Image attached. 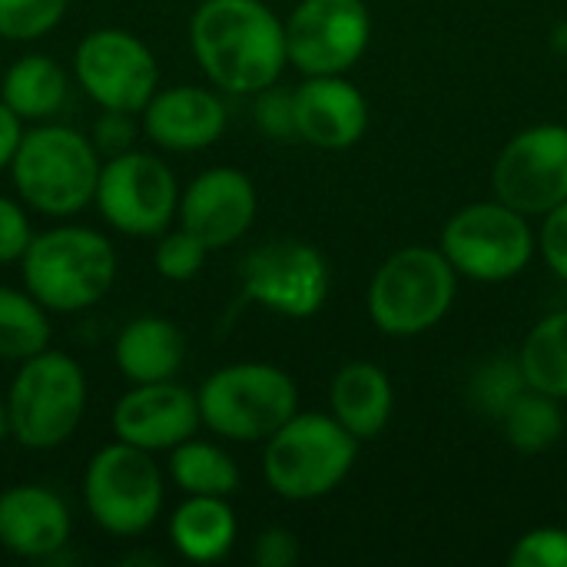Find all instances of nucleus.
Listing matches in <instances>:
<instances>
[{"label":"nucleus","instance_id":"nucleus-12","mask_svg":"<svg viewBox=\"0 0 567 567\" xmlns=\"http://www.w3.org/2000/svg\"><path fill=\"white\" fill-rule=\"evenodd\" d=\"M372 40L365 0H299L286 20L289 63L306 76L349 73Z\"/></svg>","mask_w":567,"mask_h":567},{"label":"nucleus","instance_id":"nucleus-14","mask_svg":"<svg viewBox=\"0 0 567 567\" xmlns=\"http://www.w3.org/2000/svg\"><path fill=\"white\" fill-rule=\"evenodd\" d=\"M495 196L525 216H545L567 203V126L538 123L522 130L498 153Z\"/></svg>","mask_w":567,"mask_h":567},{"label":"nucleus","instance_id":"nucleus-16","mask_svg":"<svg viewBox=\"0 0 567 567\" xmlns=\"http://www.w3.org/2000/svg\"><path fill=\"white\" fill-rule=\"evenodd\" d=\"M256 186L236 166L203 169L179 193V226L203 239L209 249H226L239 243L256 223Z\"/></svg>","mask_w":567,"mask_h":567},{"label":"nucleus","instance_id":"nucleus-25","mask_svg":"<svg viewBox=\"0 0 567 567\" xmlns=\"http://www.w3.org/2000/svg\"><path fill=\"white\" fill-rule=\"evenodd\" d=\"M518 365L525 372L528 389L545 395L567 399V309L548 312L538 319L518 352Z\"/></svg>","mask_w":567,"mask_h":567},{"label":"nucleus","instance_id":"nucleus-29","mask_svg":"<svg viewBox=\"0 0 567 567\" xmlns=\"http://www.w3.org/2000/svg\"><path fill=\"white\" fill-rule=\"evenodd\" d=\"M525 389H528V382H525V372H522L518 359L515 362L512 359H495V362H488L475 375V382H472V402L485 415H492V419L502 422V415L515 405V399Z\"/></svg>","mask_w":567,"mask_h":567},{"label":"nucleus","instance_id":"nucleus-3","mask_svg":"<svg viewBox=\"0 0 567 567\" xmlns=\"http://www.w3.org/2000/svg\"><path fill=\"white\" fill-rule=\"evenodd\" d=\"M23 289L50 312H83L103 302L116 279L113 243L90 226H50L33 233L23 259Z\"/></svg>","mask_w":567,"mask_h":567},{"label":"nucleus","instance_id":"nucleus-10","mask_svg":"<svg viewBox=\"0 0 567 567\" xmlns=\"http://www.w3.org/2000/svg\"><path fill=\"white\" fill-rule=\"evenodd\" d=\"M93 203L116 233L150 239L179 216V183L159 156L133 146L106 156Z\"/></svg>","mask_w":567,"mask_h":567},{"label":"nucleus","instance_id":"nucleus-26","mask_svg":"<svg viewBox=\"0 0 567 567\" xmlns=\"http://www.w3.org/2000/svg\"><path fill=\"white\" fill-rule=\"evenodd\" d=\"M505 439L522 455H542L565 435V412L561 399L545 395L538 389H525L515 405L502 415Z\"/></svg>","mask_w":567,"mask_h":567},{"label":"nucleus","instance_id":"nucleus-1","mask_svg":"<svg viewBox=\"0 0 567 567\" xmlns=\"http://www.w3.org/2000/svg\"><path fill=\"white\" fill-rule=\"evenodd\" d=\"M189 47L206 80L239 96L279 83L289 63L286 20L262 0H203L189 17Z\"/></svg>","mask_w":567,"mask_h":567},{"label":"nucleus","instance_id":"nucleus-34","mask_svg":"<svg viewBox=\"0 0 567 567\" xmlns=\"http://www.w3.org/2000/svg\"><path fill=\"white\" fill-rule=\"evenodd\" d=\"M136 113H123V110H100L93 130H90V140L93 146L103 153V156H116V153H126L136 146V136L143 133V126H136L133 120Z\"/></svg>","mask_w":567,"mask_h":567},{"label":"nucleus","instance_id":"nucleus-8","mask_svg":"<svg viewBox=\"0 0 567 567\" xmlns=\"http://www.w3.org/2000/svg\"><path fill=\"white\" fill-rule=\"evenodd\" d=\"M166 485L153 452L126 442L103 445L83 475V505L93 525L113 538H140L163 512Z\"/></svg>","mask_w":567,"mask_h":567},{"label":"nucleus","instance_id":"nucleus-37","mask_svg":"<svg viewBox=\"0 0 567 567\" xmlns=\"http://www.w3.org/2000/svg\"><path fill=\"white\" fill-rule=\"evenodd\" d=\"M20 140H23V120L0 100V169H10Z\"/></svg>","mask_w":567,"mask_h":567},{"label":"nucleus","instance_id":"nucleus-13","mask_svg":"<svg viewBox=\"0 0 567 567\" xmlns=\"http://www.w3.org/2000/svg\"><path fill=\"white\" fill-rule=\"evenodd\" d=\"M329 262L302 239H276L252 249L243 262V296L276 316L309 319L329 299Z\"/></svg>","mask_w":567,"mask_h":567},{"label":"nucleus","instance_id":"nucleus-31","mask_svg":"<svg viewBox=\"0 0 567 567\" xmlns=\"http://www.w3.org/2000/svg\"><path fill=\"white\" fill-rule=\"evenodd\" d=\"M508 561L515 567H567V528H532L515 542Z\"/></svg>","mask_w":567,"mask_h":567},{"label":"nucleus","instance_id":"nucleus-36","mask_svg":"<svg viewBox=\"0 0 567 567\" xmlns=\"http://www.w3.org/2000/svg\"><path fill=\"white\" fill-rule=\"evenodd\" d=\"M299 555V538L289 528H266L252 545V561L259 567H292Z\"/></svg>","mask_w":567,"mask_h":567},{"label":"nucleus","instance_id":"nucleus-32","mask_svg":"<svg viewBox=\"0 0 567 567\" xmlns=\"http://www.w3.org/2000/svg\"><path fill=\"white\" fill-rule=\"evenodd\" d=\"M256 126L269 140H296V100L292 90L272 83L256 93Z\"/></svg>","mask_w":567,"mask_h":567},{"label":"nucleus","instance_id":"nucleus-5","mask_svg":"<svg viewBox=\"0 0 567 567\" xmlns=\"http://www.w3.org/2000/svg\"><path fill=\"white\" fill-rule=\"evenodd\" d=\"M359 455L352 439L336 415L296 412L279 432L266 439L262 475L266 485L286 502H316L336 492Z\"/></svg>","mask_w":567,"mask_h":567},{"label":"nucleus","instance_id":"nucleus-23","mask_svg":"<svg viewBox=\"0 0 567 567\" xmlns=\"http://www.w3.org/2000/svg\"><path fill=\"white\" fill-rule=\"evenodd\" d=\"M66 73L63 66L47 53H23L17 56L3 80H0V100L23 120V123H43L60 113L66 103Z\"/></svg>","mask_w":567,"mask_h":567},{"label":"nucleus","instance_id":"nucleus-22","mask_svg":"<svg viewBox=\"0 0 567 567\" xmlns=\"http://www.w3.org/2000/svg\"><path fill=\"white\" fill-rule=\"evenodd\" d=\"M239 538L236 512L216 495H186L169 515V545L193 565L223 561Z\"/></svg>","mask_w":567,"mask_h":567},{"label":"nucleus","instance_id":"nucleus-4","mask_svg":"<svg viewBox=\"0 0 567 567\" xmlns=\"http://www.w3.org/2000/svg\"><path fill=\"white\" fill-rule=\"evenodd\" d=\"M7 402L10 439L30 452L70 442L86 415V372L60 349H43L20 362Z\"/></svg>","mask_w":567,"mask_h":567},{"label":"nucleus","instance_id":"nucleus-7","mask_svg":"<svg viewBox=\"0 0 567 567\" xmlns=\"http://www.w3.org/2000/svg\"><path fill=\"white\" fill-rule=\"evenodd\" d=\"M203 425L226 442H266L299 412L289 372L269 362H233L216 369L196 392Z\"/></svg>","mask_w":567,"mask_h":567},{"label":"nucleus","instance_id":"nucleus-6","mask_svg":"<svg viewBox=\"0 0 567 567\" xmlns=\"http://www.w3.org/2000/svg\"><path fill=\"white\" fill-rule=\"evenodd\" d=\"M458 292V272L442 249L409 246L392 252L369 282V319L382 336L412 339L435 329Z\"/></svg>","mask_w":567,"mask_h":567},{"label":"nucleus","instance_id":"nucleus-30","mask_svg":"<svg viewBox=\"0 0 567 567\" xmlns=\"http://www.w3.org/2000/svg\"><path fill=\"white\" fill-rule=\"evenodd\" d=\"M209 252L213 249L203 239H196L189 229L179 226V229L159 236V243L153 249V266L166 282H189L203 272Z\"/></svg>","mask_w":567,"mask_h":567},{"label":"nucleus","instance_id":"nucleus-28","mask_svg":"<svg viewBox=\"0 0 567 567\" xmlns=\"http://www.w3.org/2000/svg\"><path fill=\"white\" fill-rule=\"evenodd\" d=\"M70 0H0V40L33 43L60 27Z\"/></svg>","mask_w":567,"mask_h":567},{"label":"nucleus","instance_id":"nucleus-39","mask_svg":"<svg viewBox=\"0 0 567 567\" xmlns=\"http://www.w3.org/2000/svg\"><path fill=\"white\" fill-rule=\"evenodd\" d=\"M3 439H10V425H7V402H3V395H0V442Z\"/></svg>","mask_w":567,"mask_h":567},{"label":"nucleus","instance_id":"nucleus-19","mask_svg":"<svg viewBox=\"0 0 567 567\" xmlns=\"http://www.w3.org/2000/svg\"><path fill=\"white\" fill-rule=\"evenodd\" d=\"M73 518L66 502L47 485H10L0 492V548L43 561L66 548Z\"/></svg>","mask_w":567,"mask_h":567},{"label":"nucleus","instance_id":"nucleus-35","mask_svg":"<svg viewBox=\"0 0 567 567\" xmlns=\"http://www.w3.org/2000/svg\"><path fill=\"white\" fill-rule=\"evenodd\" d=\"M538 246H542V256H545L548 269L567 282V203L555 206L551 213H545Z\"/></svg>","mask_w":567,"mask_h":567},{"label":"nucleus","instance_id":"nucleus-9","mask_svg":"<svg viewBox=\"0 0 567 567\" xmlns=\"http://www.w3.org/2000/svg\"><path fill=\"white\" fill-rule=\"evenodd\" d=\"M538 249L528 216L502 199L462 206L442 229V252L472 282H508L522 276Z\"/></svg>","mask_w":567,"mask_h":567},{"label":"nucleus","instance_id":"nucleus-38","mask_svg":"<svg viewBox=\"0 0 567 567\" xmlns=\"http://www.w3.org/2000/svg\"><path fill=\"white\" fill-rule=\"evenodd\" d=\"M551 47H555L561 56H567V17L551 30Z\"/></svg>","mask_w":567,"mask_h":567},{"label":"nucleus","instance_id":"nucleus-33","mask_svg":"<svg viewBox=\"0 0 567 567\" xmlns=\"http://www.w3.org/2000/svg\"><path fill=\"white\" fill-rule=\"evenodd\" d=\"M30 239H33V226H30V213L23 199L0 196V266L20 262Z\"/></svg>","mask_w":567,"mask_h":567},{"label":"nucleus","instance_id":"nucleus-17","mask_svg":"<svg viewBox=\"0 0 567 567\" xmlns=\"http://www.w3.org/2000/svg\"><path fill=\"white\" fill-rule=\"evenodd\" d=\"M226 103L209 86H166L140 113L143 136L169 153H199L209 150L226 133Z\"/></svg>","mask_w":567,"mask_h":567},{"label":"nucleus","instance_id":"nucleus-24","mask_svg":"<svg viewBox=\"0 0 567 567\" xmlns=\"http://www.w3.org/2000/svg\"><path fill=\"white\" fill-rule=\"evenodd\" d=\"M169 478L183 495L229 498L239 488V465L226 449L193 435L169 452Z\"/></svg>","mask_w":567,"mask_h":567},{"label":"nucleus","instance_id":"nucleus-21","mask_svg":"<svg viewBox=\"0 0 567 567\" xmlns=\"http://www.w3.org/2000/svg\"><path fill=\"white\" fill-rule=\"evenodd\" d=\"M113 362L126 382H166L176 379L186 362V342L176 322L163 316H140L130 319L116 342Z\"/></svg>","mask_w":567,"mask_h":567},{"label":"nucleus","instance_id":"nucleus-20","mask_svg":"<svg viewBox=\"0 0 567 567\" xmlns=\"http://www.w3.org/2000/svg\"><path fill=\"white\" fill-rule=\"evenodd\" d=\"M329 405L336 422L359 442H372L385 432L392 409H395V392L382 365L375 362H349L339 369L332 379Z\"/></svg>","mask_w":567,"mask_h":567},{"label":"nucleus","instance_id":"nucleus-15","mask_svg":"<svg viewBox=\"0 0 567 567\" xmlns=\"http://www.w3.org/2000/svg\"><path fill=\"white\" fill-rule=\"evenodd\" d=\"M113 435L143 452H173L203 425L196 392L179 382H136L130 385L110 415Z\"/></svg>","mask_w":567,"mask_h":567},{"label":"nucleus","instance_id":"nucleus-27","mask_svg":"<svg viewBox=\"0 0 567 567\" xmlns=\"http://www.w3.org/2000/svg\"><path fill=\"white\" fill-rule=\"evenodd\" d=\"M50 309H43L27 289L0 286V359L23 362L50 349Z\"/></svg>","mask_w":567,"mask_h":567},{"label":"nucleus","instance_id":"nucleus-18","mask_svg":"<svg viewBox=\"0 0 567 567\" xmlns=\"http://www.w3.org/2000/svg\"><path fill=\"white\" fill-rule=\"evenodd\" d=\"M292 100L296 133L316 150H352L369 130V103L346 73L306 76V83L292 90Z\"/></svg>","mask_w":567,"mask_h":567},{"label":"nucleus","instance_id":"nucleus-11","mask_svg":"<svg viewBox=\"0 0 567 567\" xmlns=\"http://www.w3.org/2000/svg\"><path fill=\"white\" fill-rule=\"evenodd\" d=\"M73 73L80 90L100 110L143 113L159 90V63L143 37L123 27L90 30L73 50Z\"/></svg>","mask_w":567,"mask_h":567},{"label":"nucleus","instance_id":"nucleus-2","mask_svg":"<svg viewBox=\"0 0 567 567\" xmlns=\"http://www.w3.org/2000/svg\"><path fill=\"white\" fill-rule=\"evenodd\" d=\"M103 153L93 140L66 123H37L10 159V179L27 209L66 219L86 209L96 196Z\"/></svg>","mask_w":567,"mask_h":567}]
</instances>
